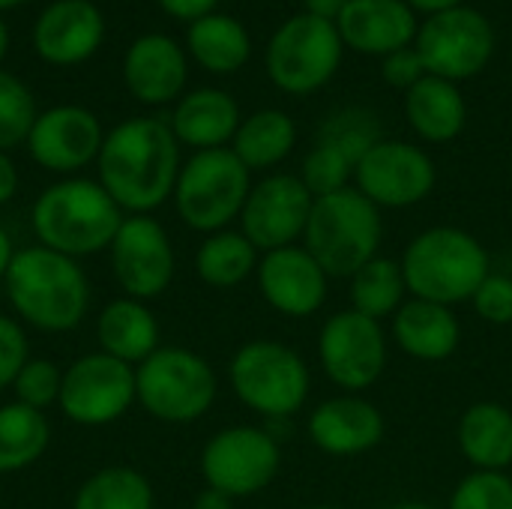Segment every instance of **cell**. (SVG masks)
<instances>
[{
	"label": "cell",
	"mask_w": 512,
	"mask_h": 509,
	"mask_svg": "<svg viewBox=\"0 0 512 509\" xmlns=\"http://www.w3.org/2000/svg\"><path fill=\"white\" fill-rule=\"evenodd\" d=\"M177 177V135L162 120H126L102 141L99 180L120 210H132L135 216L156 210L174 192Z\"/></svg>",
	"instance_id": "obj_1"
},
{
	"label": "cell",
	"mask_w": 512,
	"mask_h": 509,
	"mask_svg": "<svg viewBox=\"0 0 512 509\" xmlns=\"http://www.w3.org/2000/svg\"><path fill=\"white\" fill-rule=\"evenodd\" d=\"M3 282L15 312L39 330L63 333L87 315V276L75 258L54 249L33 246L15 252Z\"/></svg>",
	"instance_id": "obj_2"
},
{
	"label": "cell",
	"mask_w": 512,
	"mask_h": 509,
	"mask_svg": "<svg viewBox=\"0 0 512 509\" xmlns=\"http://www.w3.org/2000/svg\"><path fill=\"white\" fill-rule=\"evenodd\" d=\"M405 285L417 300L456 306L477 294L486 282L489 252L462 228H429L417 234L402 255Z\"/></svg>",
	"instance_id": "obj_3"
},
{
	"label": "cell",
	"mask_w": 512,
	"mask_h": 509,
	"mask_svg": "<svg viewBox=\"0 0 512 509\" xmlns=\"http://www.w3.org/2000/svg\"><path fill=\"white\" fill-rule=\"evenodd\" d=\"M123 225L117 201L93 180L48 186L33 204V231L45 249L78 258L114 243Z\"/></svg>",
	"instance_id": "obj_4"
},
{
	"label": "cell",
	"mask_w": 512,
	"mask_h": 509,
	"mask_svg": "<svg viewBox=\"0 0 512 509\" xmlns=\"http://www.w3.org/2000/svg\"><path fill=\"white\" fill-rule=\"evenodd\" d=\"M381 237V210L351 186L315 198L303 231L309 255L327 276H354L360 267L378 258Z\"/></svg>",
	"instance_id": "obj_5"
},
{
	"label": "cell",
	"mask_w": 512,
	"mask_h": 509,
	"mask_svg": "<svg viewBox=\"0 0 512 509\" xmlns=\"http://www.w3.org/2000/svg\"><path fill=\"white\" fill-rule=\"evenodd\" d=\"M231 387L246 408L270 420H288L306 405L312 378L294 348L258 339L234 354Z\"/></svg>",
	"instance_id": "obj_6"
},
{
	"label": "cell",
	"mask_w": 512,
	"mask_h": 509,
	"mask_svg": "<svg viewBox=\"0 0 512 509\" xmlns=\"http://www.w3.org/2000/svg\"><path fill=\"white\" fill-rule=\"evenodd\" d=\"M249 168L234 150H198L177 177L174 198L180 219L195 231H222L243 213L249 198Z\"/></svg>",
	"instance_id": "obj_7"
},
{
	"label": "cell",
	"mask_w": 512,
	"mask_h": 509,
	"mask_svg": "<svg viewBox=\"0 0 512 509\" xmlns=\"http://www.w3.org/2000/svg\"><path fill=\"white\" fill-rule=\"evenodd\" d=\"M135 390L147 414L165 423H192L216 399L210 363L186 348H156L135 372Z\"/></svg>",
	"instance_id": "obj_8"
},
{
	"label": "cell",
	"mask_w": 512,
	"mask_h": 509,
	"mask_svg": "<svg viewBox=\"0 0 512 509\" xmlns=\"http://www.w3.org/2000/svg\"><path fill=\"white\" fill-rule=\"evenodd\" d=\"M342 36L333 21L309 12L288 18L267 45V75L285 93H315L342 63Z\"/></svg>",
	"instance_id": "obj_9"
},
{
	"label": "cell",
	"mask_w": 512,
	"mask_h": 509,
	"mask_svg": "<svg viewBox=\"0 0 512 509\" xmlns=\"http://www.w3.org/2000/svg\"><path fill=\"white\" fill-rule=\"evenodd\" d=\"M414 42L426 72L456 84L489 66L495 51V30L483 12L456 6L429 15Z\"/></svg>",
	"instance_id": "obj_10"
},
{
	"label": "cell",
	"mask_w": 512,
	"mask_h": 509,
	"mask_svg": "<svg viewBox=\"0 0 512 509\" xmlns=\"http://www.w3.org/2000/svg\"><path fill=\"white\" fill-rule=\"evenodd\" d=\"M279 444L255 426H234L213 435L201 453V474L210 489L228 498H249L267 489L279 474Z\"/></svg>",
	"instance_id": "obj_11"
},
{
	"label": "cell",
	"mask_w": 512,
	"mask_h": 509,
	"mask_svg": "<svg viewBox=\"0 0 512 509\" xmlns=\"http://www.w3.org/2000/svg\"><path fill=\"white\" fill-rule=\"evenodd\" d=\"M138 399L135 372L111 354H87L63 372L60 408L81 426H105Z\"/></svg>",
	"instance_id": "obj_12"
},
{
	"label": "cell",
	"mask_w": 512,
	"mask_h": 509,
	"mask_svg": "<svg viewBox=\"0 0 512 509\" xmlns=\"http://www.w3.org/2000/svg\"><path fill=\"white\" fill-rule=\"evenodd\" d=\"M318 357L327 378L348 393L372 387L387 366V336L381 321L354 309L336 312L318 339Z\"/></svg>",
	"instance_id": "obj_13"
},
{
	"label": "cell",
	"mask_w": 512,
	"mask_h": 509,
	"mask_svg": "<svg viewBox=\"0 0 512 509\" xmlns=\"http://www.w3.org/2000/svg\"><path fill=\"white\" fill-rule=\"evenodd\" d=\"M312 192L303 186L300 177L294 174H273L252 186L240 222H243V237L261 249V252H276L285 246H294L297 237H303L309 213H312Z\"/></svg>",
	"instance_id": "obj_14"
},
{
	"label": "cell",
	"mask_w": 512,
	"mask_h": 509,
	"mask_svg": "<svg viewBox=\"0 0 512 509\" xmlns=\"http://www.w3.org/2000/svg\"><path fill=\"white\" fill-rule=\"evenodd\" d=\"M357 189L375 207H411L435 189V162L414 144L378 141L354 171Z\"/></svg>",
	"instance_id": "obj_15"
},
{
	"label": "cell",
	"mask_w": 512,
	"mask_h": 509,
	"mask_svg": "<svg viewBox=\"0 0 512 509\" xmlns=\"http://www.w3.org/2000/svg\"><path fill=\"white\" fill-rule=\"evenodd\" d=\"M111 264L120 288L132 300L159 297L174 276V249L165 228L150 216L123 219L111 243Z\"/></svg>",
	"instance_id": "obj_16"
},
{
	"label": "cell",
	"mask_w": 512,
	"mask_h": 509,
	"mask_svg": "<svg viewBox=\"0 0 512 509\" xmlns=\"http://www.w3.org/2000/svg\"><path fill=\"white\" fill-rule=\"evenodd\" d=\"M99 120L78 105H57L36 117L27 147L30 156L48 171H78L99 159L102 150Z\"/></svg>",
	"instance_id": "obj_17"
},
{
	"label": "cell",
	"mask_w": 512,
	"mask_h": 509,
	"mask_svg": "<svg viewBox=\"0 0 512 509\" xmlns=\"http://www.w3.org/2000/svg\"><path fill=\"white\" fill-rule=\"evenodd\" d=\"M327 273L303 246H285L267 252L258 264V285L264 300L288 315V318H309L327 300Z\"/></svg>",
	"instance_id": "obj_18"
},
{
	"label": "cell",
	"mask_w": 512,
	"mask_h": 509,
	"mask_svg": "<svg viewBox=\"0 0 512 509\" xmlns=\"http://www.w3.org/2000/svg\"><path fill=\"white\" fill-rule=\"evenodd\" d=\"M102 36V12L90 0H57L39 15L33 27L36 54L54 66H72L87 60L99 48Z\"/></svg>",
	"instance_id": "obj_19"
},
{
	"label": "cell",
	"mask_w": 512,
	"mask_h": 509,
	"mask_svg": "<svg viewBox=\"0 0 512 509\" xmlns=\"http://www.w3.org/2000/svg\"><path fill=\"white\" fill-rule=\"evenodd\" d=\"M342 42L363 54H393L417 39V15L405 0H348L336 18Z\"/></svg>",
	"instance_id": "obj_20"
},
{
	"label": "cell",
	"mask_w": 512,
	"mask_h": 509,
	"mask_svg": "<svg viewBox=\"0 0 512 509\" xmlns=\"http://www.w3.org/2000/svg\"><path fill=\"white\" fill-rule=\"evenodd\" d=\"M309 438L330 456H360L381 444L384 417L372 402L357 396L327 399L309 417Z\"/></svg>",
	"instance_id": "obj_21"
},
{
	"label": "cell",
	"mask_w": 512,
	"mask_h": 509,
	"mask_svg": "<svg viewBox=\"0 0 512 509\" xmlns=\"http://www.w3.org/2000/svg\"><path fill=\"white\" fill-rule=\"evenodd\" d=\"M123 78L135 99L147 105L171 102L186 84V54L165 33H147L126 51Z\"/></svg>",
	"instance_id": "obj_22"
},
{
	"label": "cell",
	"mask_w": 512,
	"mask_h": 509,
	"mask_svg": "<svg viewBox=\"0 0 512 509\" xmlns=\"http://www.w3.org/2000/svg\"><path fill=\"white\" fill-rule=\"evenodd\" d=\"M393 336L408 357L441 363L459 348L462 324L450 306L414 297L393 315Z\"/></svg>",
	"instance_id": "obj_23"
},
{
	"label": "cell",
	"mask_w": 512,
	"mask_h": 509,
	"mask_svg": "<svg viewBox=\"0 0 512 509\" xmlns=\"http://www.w3.org/2000/svg\"><path fill=\"white\" fill-rule=\"evenodd\" d=\"M240 129V108L225 90H192L174 111L171 132L177 141L198 147V150H216L225 141H231Z\"/></svg>",
	"instance_id": "obj_24"
},
{
	"label": "cell",
	"mask_w": 512,
	"mask_h": 509,
	"mask_svg": "<svg viewBox=\"0 0 512 509\" xmlns=\"http://www.w3.org/2000/svg\"><path fill=\"white\" fill-rule=\"evenodd\" d=\"M405 114L411 129L435 144L453 141L468 120V105L462 90L438 75L420 78L405 96Z\"/></svg>",
	"instance_id": "obj_25"
},
{
	"label": "cell",
	"mask_w": 512,
	"mask_h": 509,
	"mask_svg": "<svg viewBox=\"0 0 512 509\" xmlns=\"http://www.w3.org/2000/svg\"><path fill=\"white\" fill-rule=\"evenodd\" d=\"M459 447L477 471L512 465V411L498 402H477L459 423Z\"/></svg>",
	"instance_id": "obj_26"
},
{
	"label": "cell",
	"mask_w": 512,
	"mask_h": 509,
	"mask_svg": "<svg viewBox=\"0 0 512 509\" xmlns=\"http://www.w3.org/2000/svg\"><path fill=\"white\" fill-rule=\"evenodd\" d=\"M102 351L123 363H144L159 342V324L141 300H114L102 309L96 324Z\"/></svg>",
	"instance_id": "obj_27"
},
{
	"label": "cell",
	"mask_w": 512,
	"mask_h": 509,
	"mask_svg": "<svg viewBox=\"0 0 512 509\" xmlns=\"http://www.w3.org/2000/svg\"><path fill=\"white\" fill-rule=\"evenodd\" d=\"M189 51L210 72H237L252 51L246 27L231 15H204L189 27Z\"/></svg>",
	"instance_id": "obj_28"
},
{
	"label": "cell",
	"mask_w": 512,
	"mask_h": 509,
	"mask_svg": "<svg viewBox=\"0 0 512 509\" xmlns=\"http://www.w3.org/2000/svg\"><path fill=\"white\" fill-rule=\"evenodd\" d=\"M297 141V126L285 111H273L264 108L258 114H252L249 120L240 123L237 135H234V153L237 159L255 171V168H273L279 165Z\"/></svg>",
	"instance_id": "obj_29"
},
{
	"label": "cell",
	"mask_w": 512,
	"mask_h": 509,
	"mask_svg": "<svg viewBox=\"0 0 512 509\" xmlns=\"http://www.w3.org/2000/svg\"><path fill=\"white\" fill-rule=\"evenodd\" d=\"M405 291L408 285H405L402 264L378 255L351 276V309L366 318L384 321L402 309Z\"/></svg>",
	"instance_id": "obj_30"
},
{
	"label": "cell",
	"mask_w": 512,
	"mask_h": 509,
	"mask_svg": "<svg viewBox=\"0 0 512 509\" xmlns=\"http://www.w3.org/2000/svg\"><path fill=\"white\" fill-rule=\"evenodd\" d=\"M48 423L42 411L21 402L0 408V474L33 465L48 447Z\"/></svg>",
	"instance_id": "obj_31"
},
{
	"label": "cell",
	"mask_w": 512,
	"mask_h": 509,
	"mask_svg": "<svg viewBox=\"0 0 512 509\" xmlns=\"http://www.w3.org/2000/svg\"><path fill=\"white\" fill-rule=\"evenodd\" d=\"M195 270L213 288H234L258 270V249L243 237V231H216L201 243Z\"/></svg>",
	"instance_id": "obj_32"
},
{
	"label": "cell",
	"mask_w": 512,
	"mask_h": 509,
	"mask_svg": "<svg viewBox=\"0 0 512 509\" xmlns=\"http://www.w3.org/2000/svg\"><path fill=\"white\" fill-rule=\"evenodd\" d=\"M75 509H153V489L132 468H105L81 486Z\"/></svg>",
	"instance_id": "obj_33"
},
{
	"label": "cell",
	"mask_w": 512,
	"mask_h": 509,
	"mask_svg": "<svg viewBox=\"0 0 512 509\" xmlns=\"http://www.w3.org/2000/svg\"><path fill=\"white\" fill-rule=\"evenodd\" d=\"M318 141L333 144L354 165H360V159L381 141V126L378 117L366 108H342L318 129Z\"/></svg>",
	"instance_id": "obj_34"
},
{
	"label": "cell",
	"mask_w": 512,
	"mask_h": 509,
	"mask_svg": "<svg viewBox=\"0 0 512 509\" xmlns=\"http://www.w3.org/2000/svg\"><path fill=\"white\" fill-rule=\"evenodd\" d=\"M354 171H357V165L342 150H336L333 144L318 141L309 150V156L303 159L300 180L312 192V198H324V195L348 189V180L354 177Z\"/></svg>",
	"instance_id": "obj_35"
},
{
	"label": "cell",
	"mask_w": 512,
	"mask_h": 509,
	"mask_svg": "<svg viewBox=\"0 0 512 509\" xmlns=\"http://www.w3.org/2000/svg\"><path fill=\"white\" fill-rule=\"evenodd\" d=\"M36 105L30 90L9 72L0 69V150L27 141L36 123Z\"/></svg>",
	"instance_id": "obj_36"
},
{
	"label": "cell",
	"mask_w": 512,
	"mask_h": 509,
	"mask_svg": "<svg viewBox=\"0 0 512 509\" xmlns=\"http://www.w3.org/2000/svg\"><path fill=\"white\" fill-rule=\"evenodd\" d=\"M450 509H512V480L504 471H474L456 486Z\"/></svg>",
	"instance_id": "obj_37"
},
{
	"label": "cell",
	"mask_w": 512,
	"mask_h": 509,
	"mask_svg": "<svg viewBox=\"0 0 512 509\" xmlns=\"http://www.w3.org/2000/svg\"><path fill=\"white\" fill-rule=\"evenodd\" d=\"M60 384H63V375L57 372L54 363H48V360H27L12 387H15V396H18L21 405L42 411L45 405L60 399Z\"/></svg>",
	"instance_id": "obj_38"
},
{
	"label": "cell",
	"mask_w": 512,
	"mask_h": 509,
	"mask_svg": "<svg viewBox=\"0 0 512 509\" xmlns=\"http://www.w3.org/2000/svg\"><path fill=\"white\" fill-rule=\"evenodd\" d=\"M474 309L489 324H512V279L501 273H489L486 282L471 297Z\"/></svg>",
	"instance_id": "obj_39"
},
{
	"label": "cell",
	"mask_w": 512,
	"mask_h": 509,
	"mask_svg": "<svg viewBox=\"0 0 512 509\" xmlns=\"http://www.w3.org/2000/svg\"><path fill=\"white\" fill-rule=\"evenodd\" d=\"M24 363H27V336L12 318L0 315V390L15 384Z\"/></svg>",
	"instance_id": "obj_40"
},
{
	"label": "cell",
	"mask_w": 512,
	"mask_h": 509,
	"mask_svg": "<svg viewBox=\"0 0 512 509\" xmlns=\"http://www.w3.org/2000/svg\"><path fill=\"white\" fill-rule=\"evenodd\" d=\"M381 75H384V81H387L390 87L411 90V87H414L420 78H426L429 72H426V66H423V60H420L417 48H414V45H408V48H399V51H393V54H387V57H384V63H381Z\"/></svg>",
	"instance_id": "obj_41"
},
{
	"label": "cell",
	"mask_w": 512,
	"mask_h": 509,
	"mask_svg": "<svg viewBox=\"0 0 512 509\" xmlns=\"http://www.w3.org/2000/svg\"><path fill=\"white\" fill-rule=\"evenodd\" d=\"M219 0H159V6L174 15V18H183V21H198L204 15H210L216 9Z\"/></svg>",
	"instance_id": "obj_42"
},
{
	"label": "cell",
	"mask_w": 512,
	"mask_h": 509,
	"mask_svg": "<svg viewBox=\"0 0 512 509\" xmlns=\"http://www.w3.org/2000/svg\"><path fill=\"white\" fill-rule=\"evenodd\" d=\"M18 189V171L12 165V159L0 150V204H6Z\"/></svg>",
	"instance_id": "obj_43"
},
{
	"label": "cell",
	"mask_w": 512,
	"mask_h": 509,
	"mask_svg": "<svg viewBox=\"0 0 512 509\" xmlns=\"http://www.w3.org/2000/svg\"><path fill=\"white\" fill-rule=\"evenodd\" d=\"M306 3V12L315 15V18H324V21H333L342 15V9L348 6V0H303Z\"/></svg>",
	"instance_id": "obj_44"
},
{
	"label": "cell",
	"mask_w": 512,
	"mask_h": 509,
	"mask_svg": "<svg viewBox=\"0 0 512 509\" xmlns=\"http://www.w3.org/2000/svg\"><path fill=\"white\" fill-rule=\"evenodd\" d=\"M231 504H234V498H228L225 492H216V489L207 486V489L195 498V507L192 509H234Z\"/></svg>",
	"instance_id": "obj_45"
},
{
	"label": "cell",
	"mask_w": 512,
	"mask_h": 509,
	"mask_svg": "<svg viewBox=\"0 0 512 509\" xmlns=\"http://www.w3.org/2000/svg\"><path fill=\"white\" fill-rule=\"evenodd\" d=\"M411 9H420V12H429V15H438V12H447V9H456L462 6V0H405Z\"/></svg>",
	"instance_id": "obj_46"
},
{
	"label": "cell",
	"mask_w": 512,
	"mask_h": 509,
	"mask_svg": "<svg viewBox=\"0 0 512 509\" xmlns=\"http://www.w3.org/2000/svg\"><path fill=\"white\" fill-rule=\"evenodd\" d=\"M12 240H9V234L0 228V279L6 276V270H9V264H12Z\"/></svg>",
	"instance_id": "obj_47"
},
{
	"label": "cell",
	"mask_w": 512,
	"mask_h": 509,
	"mask_svg": "<svg viewBox=\"0 0 512 509\" xmlns=\"http://www.w3.org/2000/svg\"><path fill=\"white\" fill-rule=\"evenodd\" d=\"M6 48H9V30H6V24H3V18H0V60H3Z\"/></svg>",
	"instance_id": "obj_48"
},
{
	"label": "cell",
	"mask_w": 512,
	"mask_h": 509,
	"mask_svg": "<svg viewBox=\"0 0 512 509\" xmlns=\"http://www.w3.org/2000/svg\"><path fill=\"white\" fill-rule=\"evenodd\" d=\"M390 509H435V507H429V504H399V507H390Z\"/></svg>",
	"instance_id": "obj_49"
},
{
	"label": "cell",
	"mask_w": 512,
	"mask_h": 509,
	"mask_svg": "<svg viewBox=\"0 0 512 509\" xmlns=\"http://www.w3.org/2000/svg\"><path fill=\"white\" fill-rule=\"evenodd\" d=\"M18 3H24V0H0V9H9V6H18Z\"/></svg>",
	"instance_id": "obj_50"
},
{
	"label": "cell",
	"mask_w": 512,
	"mask_h": 509,
	"mask_svg": "<svg viewBox=\"0 0 512 509\" xmlns=\"http://www.w3.org/2000/svg\"><path fill=\"white\" fill-rule=\"evenodd\" d=\"M303 509H336V507H303Z\"/></svg>",
	"instance_id": "obj_51"
}]
</instances>
